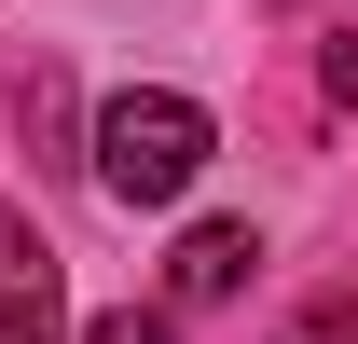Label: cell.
<instances>
[{"instance_id":"1","label":"cell","mask_w":358,"mask_h":344,"mask_svg":"<svg viewBox=\"0 0 358 344\" xmlns=\"http://www.w3.org/2000/svg\"><path fill=\"white\" fill-rule=\"evenodd\" d=\"M193 166H207V110H193V96L138 83V96L96 110V193H110V207H179Z\"/></svg>"},{"instance_id":"2","label":"cell","mask_w":358,"mask_h":344,"mask_svg":"<svg viewBox=\"0 0 358 344\" xmlns=\"http://www.w3.org/2000/svg\"><path fill=\"white\" fill-rule=\"evenodd\" d=\"M69 331V289H55V248L28 234V207H0V344H55Z\"/></svg>"},{"instance_id":"3","label":"cell","mask_w":358,"mask_h":344,"mask_svg":"<svg viewBox=\"0 0 358 344\" xmlns=\"http://www.w3.org/2000/svg\"><path fill=\"white\" fill-rule=\"evenodd\" d=\"M248 275H262L248 220H193V234H179V261H166V303H234Z\"/></svg>"},{"instance_id":"4","label":"cell","mask_w":358,"mask_h":344,"mask_svg":"<svg viewBox=\"0 0 358 344\" xmlns=\"http://www.w3.org/2000/svg\"><path fill=\"white\" fill-rule=\"evenodd\" d=\"M275 344H358V289H331V303H303Z\"/></svg>"},{"instance_id":"5","label":"cell","mask_w":358,"mask_h":344,"mask_svg":"<svg viewBox=\"0 0 358 344\" xmlns=\"http://www.w3.org/2000/svg\"><path fill=\"white\" fill-rule=\"evenodd\" d=\"M83 344H179V331H166V317H138V303H124V317H96Z\"/></svg>"}]
</instances>
